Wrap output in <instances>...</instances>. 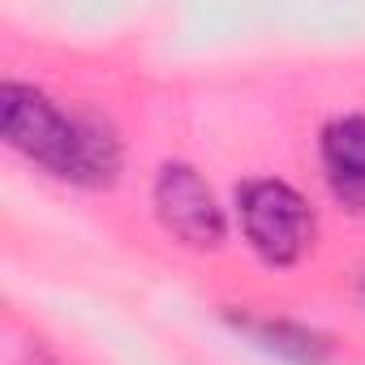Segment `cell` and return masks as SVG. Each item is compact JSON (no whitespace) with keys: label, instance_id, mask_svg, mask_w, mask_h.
Returning a JSON list of instances; mask_svg holds the SVG:
<instances>
[{"label":"cell","instance_id":"cell-1","mask_svg":"<svg viewBox=\"0 0 365 365\" xmlns=\"http://www.w3.org/2000/svg\"><path fill=\"white\" fill-rule=\"evenodd\" d=\"M0 133L22 159L69 185L103 190L120 172V142L103 120L73 116L22 82H5L0 91Z\"/></svg>","mask_w":365,"mask_h":365},{"label":"cell","instance_id":"cell-2","mask_svg":"<svg viewBox=\"0 0 365 365\" xmlns=\"http://www.w3.org/2000/svg\"><path fill=\"white\" fill-rule=\"evenodd\" d=\"M241 228L267 267H292L314 241V211L292 185L262 176L241 190Z\"/></svg>","mask_w":365,"mask_h":365},{"label":"cell","instance_id":"cell-3","mask_svg":"<svg viewBox=\"0 0 365 365\" xmlns=\"http://www.w3.org/2000/svg\"><path fill=\"white\" fill-rule=\"evenodd\" d=\"M155 215L159 224L190 250H220L228 237L224 207L215 202L211 185L190 168V163H163L155 176Z\"/></svg>","mask_w":365,"mask_h":365},{"label":"cell","instance_id":"cell-4","mask_svg":"<svg viewBox=\"0 0 365 365\" xmlns=\"http://www.w3.org/2000/svg\"><path fill=\"white\" fill-rule=\"evenodd\" d=\"M322 176L348 211H365V116H339L322 129Z\"/></svg>","mask_w":365,"mask_h":365},{"label":"cell","instance_id":"cell-5","mask_svg":"<svg viewBox=\"0 0 365 365\" xmlns=\"http://www.w3.org/2000/svg\"><path fill=\"white\" fill-rule=\"evenodd\" d=\"M245 331L262 344V348H271V352H279V356H288V361H297V365H322L327 361V339L318 335V331H309V327H301V322H284V318H267V322H245Z\"/></svg>","mask_w":365,"mask_h":365},{"label":"cell","instance_id":"cell-6","mask_svg":"<svg viewBox=\"0 0 365 365\" xmlns=\"http://www.w3.org/2000/svg\"><path fill=\"white\" fill-rule=\"evenodd\" d=\"M361 292H365V288H361Z\"/></svg>","mask_w":365,"mask_h":365}]
</instances>
